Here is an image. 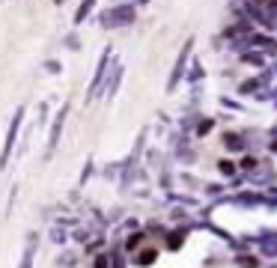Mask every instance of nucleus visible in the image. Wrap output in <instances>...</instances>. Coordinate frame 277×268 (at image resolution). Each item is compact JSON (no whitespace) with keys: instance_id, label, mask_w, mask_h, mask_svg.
<instances>
[{"instance_id":"7ed1b4c3","label":"nucleus","mask_w":277,"mask_h":268,"mask_svg":"<svg viewBox=\"0 0 277 268\" xmlns=\"http://www.w3.org/2000/svg\"><path fill=\"white\" fill-rule=\"evenodd\" d=\"M33 257H36V233L27 236V248H24V257H21L18 268H33Z\"/></svg>"},{"instance_id":"f03ea898","label":"nucleus","mask_w":277,"mask_h":268,"mask_svg":"<svg viewBox=\"0 0 277 268\" xmlns=\"http://www.w3.org/2000/svg\"><path fill=\"white\" fill-rule=\"evenodd\" d=\"M66 113H69V107H60V113H57V119H54V128H51L48 152H54V146H57V140H60V131H63V119H66Z\"/></svg>"},{"instance_id":"f257e3e1","label":"nucleus","mask_w":277,"mask_h":268,"mask_svg":"<svg viewBox=\"0 0 277 268\" xmlns=\"http://www.w3.org/2000/svg\"><path fill=\"white\" fill-rule=\"evenodd\" d=\"M21 119H24V107H15V116H12V122H9V131H6V143H3V152H0V170L9 164V155H12V149H15V137H18Z\"/></svg>"}]
</instances>
